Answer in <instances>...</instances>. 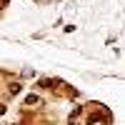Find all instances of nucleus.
I'll return each instance as SVG.
<instances>
[{
    "label": "nucleus",
    "mask_w": 125,
    "mask_h": 125,
    "mask_svg": "<svg viewBox=\"0 0 125 125\" xmlns=\"http://www.w3.org/2000/svg\"><path fill=\"white\" fill-rule=\"evenodd\" d=\"M5 110H8V105H5V103H0V115H5Z\"/></svg>",
    "instance_id": "f257e3e1"
},
{
    "label": "nucleus",
    "mask_w": 125,
    "mask_h": 125,
    "mask_svg": "<svg viewBox=\"0 0 125 125\" xmlns=\"http://www.w3.org/2000/svg\"><path fill=\"white\" fill-rule=\"evenodd\" d=\"M35 3H38V5H48L50 0H35Z\"/></svg>",
    "instance_id": "f03ea898"
}]
</instances>
